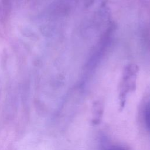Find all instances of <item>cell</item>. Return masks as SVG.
I'll return each mask as SVG.
<instances>
[{
    "instance_id": "6da1fadb",
    "label": "cell",
    "mask_w": 150,
    "mask_h": 150,
    "mask_svg": "<svg viewBox=\"0 0 150 150\" xmlns=\"http://www.w3.org/2000/svg\"><path fill=\"white\" fill-rule=\"evenodd\" d=\"M144 119L146 127L150 131V101L147 103L145 107L144 111Z\"/></svg>"
},
{
    "instance_id": "7a4b0ae2",
    "label": "cell",
    "mask_w": 150,
    "mask_h": 150,
    "mask_svg": "<svg viewBox=\"0 0 150 150\" xmlns=\"http://www.w3.org/2000/svg\"><path fill=\"white\" fill-rule=\"evenodd\" d=\"M107 150H125L123 148L118 146H113L109 148Z\"/></svg>"
}]
</instances>
